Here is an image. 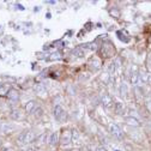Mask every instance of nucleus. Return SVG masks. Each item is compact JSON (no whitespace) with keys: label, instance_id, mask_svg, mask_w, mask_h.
I'll list each match as a JSON object with an SVG mask.
<instances>
[{"label":"nucleus","instance_id":"f3484780","mask_svg":"<svg viewBox=\"0 0 151 151\" xmlns=\"http://www.w3.org/2000/svg\"><path fill=\"white\" fill-rule=\"evenodd\" d=\"M90 64H91V66H92L93 70H98V68H100V65H101L100 61H98L97 59H92Z\"/></svg>","mask_w":151,"mask_h":151},{"label":"nucleus","instance_id":"5701e85b","mask_svg":"<svg viewBox=\"0 0 151 151\" xmlns=\"http://www.w3.org/2000/svg\"><path fill=\"white\" fill-rule=\"evenodd\" d=\"M35 115H36V116H41V115H42V109H41V108H37V110H35Z\"/></svg>","mask_w":151,"mask_h":151},{"label":"nucleus","instance_id":"39448f33","mask_svg":"<svg viewBox=\"0 0 151 151\" xmlns=\"http://www.w3.org/2000/svg\"><path fill=\"white\" fill-rule=\"evenodd\" d=\"M61 144L62 145H68V144L72 142V132L66 129V131H64L62 135H61Z\"/></svg>","mask_w":151,"mask_h":151},{"label":"nucleus","instance_id":"aec40b11","mask_svg":"<svg viewBox=\"0 0 151 151\" xmlns=\"http://www.w3.org/2000/svg\"><path fill=\"white\" fill-rule=\"evenodd\" d=\"M116 113L118 114H122V113H124V104H122L121 102L116 103Z\"/></svg>","mask_w":151,"mask_h":151},{"label":"nucleus","instance_id":"ddd939ff","mask_svg":"<svg viewBox=\"0 0 151 151\" xmlns=\"http://www.w3.org/2000/svg\"><path fill=\"white\" fill-rule=\"evenodd\" d=\"M46 138H47V135H46V133H43V134H41L40 137H36V144L37 145H41V144H43L46 142Z\"/></svg>","mask_w":151,"mask_h":151},{"label":"nucleus","instance_id":"393cba45","mask_svg":"<svg viewBox=\"0 0 151 151\" xmlns=\"http://www.w3.org/2000/svg\"><path fill=\"white\" fill-rule=\"evenodd\" d=\"M148 84L151 85V73H149V76H148Z\"/></svg>","mask_w":151,"mask_h":151},{"label":"nucleus","instance_id":"cd10ccee","mask_svg":"<svg viewBox=\"0 0 151 151\" xmlns=\"http://www.w3.org/2000/svg\"><path fill=\"white\" fill-rule=\"evenodd\" d=\"M4 151H12V150H11V149H5Z\"/></svg>","mask_w":151,"mask_h":151},{"label":"nucleus","instance_id":"20e7f679","mask_svg":"<svg viewBox=\"0 0 151 151\" xmlns=\"http://www.w3.org/2000/svg\"><path fill=\"white\" fill-rule=\"evenodd\" d=\"M101 103H102L106 108H109L113 103V98L108 95L107 92H103V93H101Z\"/></svg>","mask_w":151,"mask_h":151},{"label":"nucleus","instance_id":"1a4fd4ad","mask_svg":"<svg viewBox=\"0 0 151 151\" xmlns=\"http://www.w3.org/2000/svg\"><path fill=\"white\" fill-rule=\"evenodd\" d=\"M125 122L127 125H129V126H133V127H138L140 124H139V121L137 120L135 118H133V116H128V118H126L125 119Z\"/></svg>","mask_w":151,"mask_h":151},{"label":"nucleus","instance_id":"bb28decb","mask_svg":"<svg viewBox=\"0 0 151 151\" xmlns=\"http://www.w3.org/2000/svg\"><path fill=\"white\" fill-rule=\"evenodd\" d=\"M97 151H107V150H106L104 148H98V149H97Z\"/></svg>","mask_w":151,"mask_h":151},{"label":"nucleus","instance_id":"9b49d317","mask_svg":"<svg viewBox=\"0 0 151 151\" xmlns=\"http://www.w3.org/2000/svg\"><path fill=\"white\" fill-rule=\"evenodd\" d=\"M138 79H139V73L137 72V68L134 67V71L131 73V83L133 85H137L138 84Z\"/></svg>","mask_w":151,"mask_h":151},{"label":"nucleus","instance_id":"9d476101","mask_svg":"<svg viewBox=\"0 0 151 151\" xmlns=\"http://www.w3.org/2000/svg\"><path fill=\"white\" fill-rule=\"evenodd\" d=\"M35 107H36V102L35 101H29V102L25 104V112L26 113H33L34 109H35Z\"/></svg>","mask_w":151,"mask_h":151},{"label":"nucleus","instance_id":"412c9836","mask_svg":"<svg viewBox=\"0 0 151 151\" xmlns=\"http://www.w3.org/2000/svg\"><path fill=\"white\" fill-rule=\"evenodd\" d=\"M145 107H146V109L151 113V97L146 98V101H145Z\"/></svg>","mask_w":151,"mask_h":151},{"label":"nucleus","instance_id":"f257e3e1","mask_svg":"<svg viewBox=\"0 0 151 151\" xmlns=\"http://www.w3.org/2000/svg\"><path fill=\"white\" fill-rule=\"evenodd\" d=\"M34 139H35V134L31 131H24L18 137V142L20 144H30L34 142Z\"/></svg>","mask_w":151,"mask_h":151},{"label":"nucleus","instance_id":"a878e982","mask_svg":"<svg viewBox=\"0 0 151 151\" xmlns=\"http://www.w3.org/2000/svg\"><path fill=\"white\" fill-rule=\"evenodd\" d=\"M41 10V7L40 6H35V9H34V12H39Z\"/></svg>","mask_w":151,"mask_h":151},{"label":"nucleus","instance_id":"f8f14e48","mask_svg":"<svg viewBox=\"0 0 151 151\" xmlns=\"http://www.w3.org/2000/svg\"><path fill=\"white\" fill-rule=\"evenodd\" d=\"M120 96L124 98L127 96V85L125 83H121L120 85Z\"/></svg>","mask_w":151,"mask_h":151},{"label":"nucleus","instance_id":"7ed1b4c3","mask_svg":"<svg viewBox=\"0 0 151 151\" xmlns=\"http://www.w3.org/2000/svg\"><path fill=\"white\" fill-rule=\"evenodd\" d=\"M109 132L115 137V138H118V139H122V137H124L121 128L116 124H110L109 125Z\"/></svg>","mask_w":151,"mask_h":151},{"label":"nucleus","instance_id":"6e6552de","mask_svg":"<svg viewBox=\"0 0 151 151\" xmlns=\"http://www.w3.org/2000/svg\"><path fill=\"white\" fill-rule=\"evenodd\" d=\"M7 97L11 101H18L19 100V92L16 89H10L7 92Z\"/></svg>","mask_w":151,"mask_h":151},{"label":"nucleus","instance_id":"6ab92c4d","mask_svg":"<svg viewBox=\"0 0 151 151\" xmlns=\"http://www.w3.org/2000/svg\"><path fill=\"white\" fill-rule=\"evenodd\" d=\"M13 128H14V127H13V126H10V125H3V132L10 133V132H12Z\"/></svg>","mask_w":151,"mask_h":151},{"label":"nucleus","instance_id":"c756f323","mask_svg":"<svg viewBox=\"0 0 151 151\" xmlns=\"http://www.w3.org/2000/svg\"><path fill=\"white\" fill-rule=\"evenodd\" d=\"M0 144H1V142H0Z\"/></svg>","mask_w":151,"mask_h":151},{"label":"nucleus","instance_id":"4468645a","mask_svg":"<svg viewBox=\"0 0 151 151\" xmlns=\"http://www.w3.org/2000/svg\"><path fill=\"white\" fill-rule=\"evenodd\" d=\"M72 55H73L74 58H82V56H84V52L81 48H76L73 52H72Z\"/></svg>","mask_w":151,"mask_h":151},{"label":"nucleus","instance_id":"423d86ee","mask_svg":"<svg viewBox=\"0 0 151 151\" xmlns=\"http://www.w3.org/2000/svg\"><path fill=\"white\" fill-rule=\"evenodd\" d=\"M48 142H49V145L50 146H55L56 144H58V142H59V133H58V132H53L52 134L49 135Z\"/></svg>","mask_w":151,"mask_h":151},{"label":"nucleus","instance_id":"a211bd4d","mask_svg":"<svg viewBox=\"0 0 151 151\" xmlns=\"http://www.w3.org/2000/svg\"><path fill=\"white\" fill-rule=\"evenodd\" d=\"M11 118H12L13 120H18V119L20 118L19 110H18V109H17V110H12V113H11Z\"/></svg>","mask_w":151,"mask_h":151},{"label":"nucleus","instance_id":"4be33fe9","mask_svg":"<svg viewBox=\"0 0 151 151\" xmlns=\"http://www.w3.org/2000/svg\"><path fill=\"white\" fill-rule=\"evenodd\" d=\"M84 47H85V48H89V49H91V50H95V49L97 48L95 43H88V45H85Z\"/></svg>","mask_w":151,"mask_h":151},{"label":"nucleus","instance_id":"f03ea898","mask_svg":"<svg viewBox=\"0 0 151 151\" xmlns=\"http://www.w3.org/2000/svg\"><path fill=\"white\" fill-rule=\"evenodd\" d=\"M54 118L59 122H62L65 119H66V112H65L64 108L59 104L55 106V108H54Z\"/></svg>","mask_w":151,"mask_h":151},{"label":"nucleus","instance_id":"2eb2a0df","mask_svg":"<svg viewBox=\"0 0 151 151\" xmlns=\"http://www.w3.org/2000/svg\"><path fill=\"white\" fill-rule=\"evenodd\" d=\"M134 91H135V97H137V100H140V98L143 97V90H142V88H140V86H135Z\"/></svg>","mask_w":151,"mask_h":151},{"label":"nucleus","instance_id":"dca6fc26","mask_svg":"<svg viewBox=\"0 0 151 151\" xmlns=\"http://www.w3.org/2000/svg\"><path fill=\"white\" fill-rule=\"evenodd\" d=\"M49 59H50V60H60V59H61V54H60L59 52H55V53H53V54H50Z\"/></svg>","mask_w":151,"mask_h":151},{"label":"nucleus","instance_id":"0eeeda50","mask_svg":"<svg viewBox=\"0 0 151 151\" xmlns=\"http://www.w3.org/2000/svg\"><path fill=\"white\" fill-rule=\"evenodd\" d=\"M35 91H36V93H39L40 96H46L47 95V89L43 84H36L35 85Z\"/></svg>","mask_w":151,"mask_h":151},{"label":"nucleus","instance_id":"c85d7f7f","mask_svg":"<svg viewBox=\"0 0 151 151\" xmlns=\"http://www.w3.org/2000/svg\"><path fill=\"white\" fill-rule=\"evenodd\" d=\"M116 151H120V150H116Z\"/></svg>","mask_w":151,"mask_h":151},{"label":"nucleus","instance_id":"b1692460","mask_svg":"<svg viewBox=\"0 0 151 151\" xmlns=\"http://www.w3.org/2000/svg\"><path fill=\"white\" fill-rule=\"evenodd\" d=\"M16 7H18V10H20V11H23V10H24V7L22 6L20 4H16Z\"/></svg>","mask_w":151,"mask_h":151}]
</instances>
